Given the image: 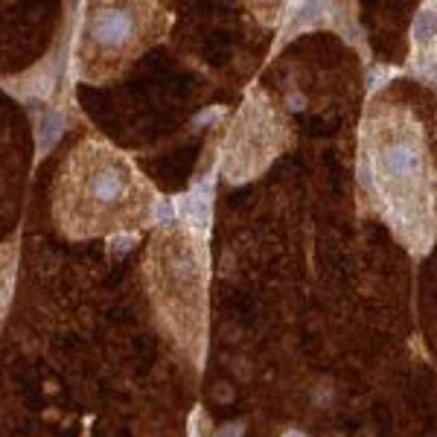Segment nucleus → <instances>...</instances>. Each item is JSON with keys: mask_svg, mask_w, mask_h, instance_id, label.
<instances>
[{"mask_svg": "<svg viewBox=\"0 0 437 437\" xmlns=\"http://www.w3.org/2000/svg\"><path fill=\"white\" fill-rule=\"evenodd\" d=\"M140 169L102 137H85L70 149L53 184V218L68 239L129 233L158 213Z\"/></svg>", "mask_w": 437, "mask_h": 437, "instance_id": "nucleus-1", "label": "nucleus"}, {"mask_svg": "<svg viewBox=\"0 0 437 437\" xmlns=\"http://www.w3.org/2000/svg\"><path fill=\"white\" fill-rule=\"evenodd\" d=\"M167 15L154 4H90L73 44V73L90 85L117 79L164 33Z\"/></svg>", "mask_w": 437, "mask_h": 437, "instance_id": "nucleus-2", "label": "nucleus"}, {"mask_svg": "<svg viewBox=\"0 0 437 437\" xmlns=\"http://www.w3.org/2000/svg\"><path fill=\"white\" fill-rule=\"evenodd\" d=\"M149 286L167 330L181 344H199L207 321V268L184 231H164L149 248Z\"/></svg>", "mask_w": 437, "mask_h": 437, "instance_id": "nucleus-3", "label": "nucleus"}, {"mask_svg": "<svg viewBox=\"0 0 437 437\" xmlns=\"http://www.w3.org/2000/svg\"><path fill=\"white\" fill-rule=\"evenodd\" d=\"M370 167L379 193L388 196L405 222H420V207L428 204L426 196V161L423 149L411 135H388L370 152Z\"/></svg>", "mask_w": 437, "mask_h": 437, "instance_id": "nucleus-4", "label": "nucleus"}, {"mask_svg": "<svg viewBox=\"0 0 437 437\" xmlns=\"http://www.w3.org/2000/svg\"><path fill=\"white\" fill-rule=\"evenodd\" d=\"M15 274H18V242L9 239L0 245V327H4V318L12 303Z\"/></svg>", "mask_w": 437, "mask_h": 437, "instance_id": "nucleus-5", "label": "nucleus"}, {"mask_svg": "<svg viewBox=\"0 0 437 437\" xmlns=\"http://www.w3.org/2000/svg\"><path fill=\"white\" fill-rule=\"evenodd\" d=\"M437 38V12L434 9H423L417 18H414V41L420 47H426L428 41Z\"/></svg>", "mask_w": 437, "mask_h": 437, "instance_id": "nucleus-6", "label": "nucleus"}]
</instances>
